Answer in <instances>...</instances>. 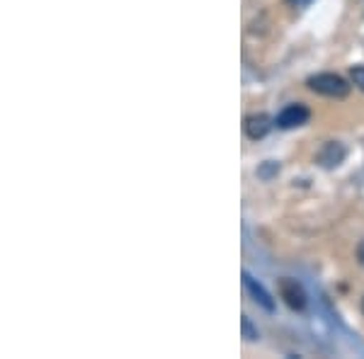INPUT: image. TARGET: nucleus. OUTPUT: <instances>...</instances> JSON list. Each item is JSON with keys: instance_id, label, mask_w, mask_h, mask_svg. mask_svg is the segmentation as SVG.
I'll return each instance as SVG.
<instances>
[{"instance_id": "f257e3e1", "label": "nucleus", "mask_w": 364, "mask_h": 359, "mask_svg": "<svg viewBox=\"0 0 364 359\" xmlns=\"http://www.w3.org/2000/svg\"><path fill=\"white\" fill-rule=\"evenodd\" d=\"M306 85L314 92L326 97H335V100H342V97L350 95V83L345 78L335 76V73H318V76H311L306 80Z\"/></svg>"}, {"instance_id": "f03ea898", "label": "nucleus", "mask_w": 364, "mask_h": 359, "mask_svg": "<svg viewBox=\"0 0 364 359\" xmlns=\"http://www.w3.org/2000/svg\"><path fill=\"white\" fill-rule=\"evenodd\" d=\"M277 291H279V296H282L284 304H287L291 311H304L306 304H309V296H306L304 287H301V284L296 282V279H291V277L279 279Z\"/></svg>"}, {"instance_id": "7ed1b4c3", "label": "nucleus", "mask_w": 364, "mask_h": 359, "mask_svg": "<svg viewBox=\"0 0 364 359\" xmlns=\"http://www.w3.org/2000/svg\"><path fill=\"white\" fill-rule=\"evenodd\" d=\"M311 117L309 107L304 105H289L284 107L282 112H279L277 117V127L279 129H294V127H301V124H306Z\"/></svg>"}, {"instance_id": "20e7f679", "label": "nucleus", "mask_w": 364, "mask_h": 359, "mask_svg": "<svg viewBox=\"0 0 364 359\" xmlns=\"http://www.w3.org/2000/svg\"><path fill=\"white\" fill-rule=\"evenodd\" d=\"M274 122L270 114H251V117H246V134L248 139H253V141H260V139H265L270 132H272Z\"/></svg>"}, {"instance_id": "39448f33", "label": "nucleus", "mask_w": 364, "mask_h": 359, "mask_svg": "<svg viewBox=\"0 0 364 359\" xmlns=\"http://www.w3.org/2000/svg\"><path fill=\"white\" fill-rule=\"evenodd\" d=\"M243 284H246V289L251 291V296H253L255 304H260L265 311H274V301H272V296H270L267 291H265L262 284L255 282V279H253L248 272H243Z\"/></svg>"}, {"instance_id": "423d86ee", "label": "nucleus", "mask_w": 364, "mask_h": 359, "mask_svg": "<svg viewBox=\"0 0 364 359\" xmlns=\"http://www.w3.org/2000/svg\"><path fill=\"white\" fill-rule=\"evenodd\" d=\"M342 160H345V148H342L337 141L326 143L318 153V163L323 165V168H337Z\"/></svg>"}, {"instance_id": "0eeeda50", "label": "nucleus", "mask_w": 364, "mask_h": 359, "mask_svg": "<svg viewBox=\"0 0 364 359\" xmlns=\"http://www.w3.org/2000/svg\"><path fill=\"white\" fill-rule=\"evenodd\" d=\"M241 325H243V337H246V340H258V330L253 328V323H251V318H248V316H243Z\"/></svg>"}, {"instance_id": "6e6552de", "label": "nucleus", "mask_w": 364, "mask_h": 359, "mask_svg": "<svg viewBox=\"0 0 364 359\" xmlns=\"http://www.w3.org/2000/svg\"><path fill=\"white\" fill-rule=\"evenodd\" d=\"M350 78H352V83H355V85L364 92V66H352Z\"/></svg>"}, {"instance_id": "1a4fd4ad", "label": "nucleus", "mask_w": 364, "mask_h": 359, "mask_svg": "<svg viewBox=\"0 0 364 359\" xmlns=\"http://www.w3.org/2000/svg\"><path fill=\"white\" fill-rule=\"evenodd\" d=\"M289 5H294V8H304V5H309L311 0H287Z\"/></svg>"}, {"instance_id": "9d476101", "label": "nucleus", "mask_w": 364, "mask_h": 359, "mask_svg": "<svg viewBox=\"0 0 364 359\" xmlns=\"http://www.w3.org/2000/svg\"><path fill=\"white\" fill-rule=\"evenodd\" d=\"M357 260H360V265L364 267V241L360 243V248H357Z\"/></svg>"}, {"instance_id": "9b49d317", "label": "nucleus", "mask_w": 364, "mask_h": 359, "mask_svg": "<svg viewBox=\"0 0 364 359\" xmlns=\"http://www.w3.org/2000/svg\"><path fill=\"white\" fill-rule=\"evenodd\" d=\"M362 314H364V299H362Z\"/></svg>"}]
</instances>
